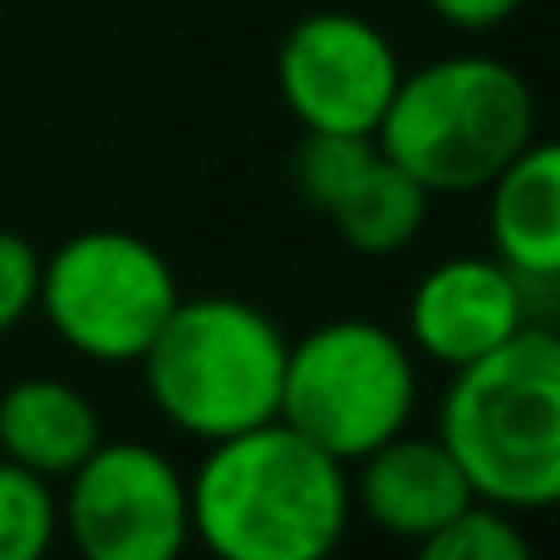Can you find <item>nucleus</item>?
Returning <instances> with one entry per match:
<instances>
[{
  "label": "nucleus",
  "mask_w": 560,
  "mask_h": 560,
  "mask_svg": "<svg viewBox=\"0 0 560 560\" xmlns=\"http://www.w3.org/2000/svg\"><path fill=\"white\" fill-rule=\"evenodd\" d=\"M374 143L433 197L482 192L536 143L532 84L492 55H447L404 69Z\"/></svg>",
  "instance_id": "nucleus-3"
},
{
  "label": "nucleus",
  "mask_w": 560,
  "mask_h": 560,
  "mask_svg": "<svg viewBox=\"0 0 560 560\" xmlns=\"http://www.w3.org/2000/svg\"><path fill=\"white\" fill-rule=\"evenodd\" d=\"M413 404V349L374 319H325L285 345L280 423L345 467L404 433Z\"/></svg>",
  "instance_id": "nucleus-5"
},
{
  "label": "nucleus",
  "mask_w": 560,
  "mask_h": 560,
  "mask_svg": "<svg viewBox=\"0 0 560 560\" xmlns=\"http://www.w3.org/2000/svg\"><path fill=\"white\" fill-rule=\"evenodd\" d=\"M354 467L359 477L349 482V497L364 506V516L378 532L398 536V541L418 546L477 502L457 457L438 438H413L408 428L378 443L374 453H364Z\"/></svg>",
  "instance_id": "nucleus-10"
},
{
  "label": "nucleus",
  "mask_w": 560,
  "mask_h": 560,
  "mask_svg": "<svg viewBox=\"0 0 560 560\" xmlns=\"http://www.w3.org/2000/svg\"><path fill=\"white\" fill-rule=\"evenodd\" d=\"M280 325L242 295L177 300L143 349V384L153 408L197 443H222L280 418L285 378Z\"/></svg>",
  "instance_id": "nucleus-4"
},
{
  "label": "nucleus",
  "mask_w": 560,
  "mask_h": 560,
  "mask_svg": "<svg viewBox=\"0 0 560 560\" xmlns=\"http://www.w3.org/2000/svg\"><path fill=\"white\" fill-rule=\"evenodd\" d=\"M536 290L551 285H526L497 256H447L413 285L408 339L433 364L463 369L532 325Z\"/></svg>",
  "instance_id": "nucleus-9"
},
{
  "label": "nucleus",
  "mask_w": 560,
  "mask_h": 560,
  "mask_svg": "<svg viewBox=\"0 0 560 560\" xmlns=\"http://www.w3.org/2000/svg\"><path fill=\"white\" fill-rule=\"evenodd\" d=\"M59 497V532L84 560H183L192 541L187 477L153 443H98Z\"/></svg>",
  "instance_id": "nucleus-7"
},
{
  "label": "nucleus",
  "mask_w": 560,
  "mask_h": 560,
  "mask_svg": "<svg viewBox=\"0 0 560 560\" xmlns=\"http://www.w3.org/2000/svg\"><path fill=\"white\" fill-rule=\"evenodd\" d=\"M187 502L212 560H329L354 512L349 467L280 418L207 443Z\"/></svg>",
  "instance_id": "nucleus-1"
},
{
  "label": "nucleus",
  "mask_w": 560,
  "mask_h": 560,
  "mask_svg": "<svg viewBox=\"0 0 560 560\" xmlns=\"http://www.w3.org/2000/svg\"><path fill=\"white\" fill-rule=\"evenodd\" d=\"M487 192L492 256L526 285L560 280V148L551 138L526 143Z\"/></svg>",
  "instance_id": "nucleus-11"
},
{
  "label": "nucleus",
  "mask_w": 560,
  "mask_h": 560,
  "mask_svg": "<svg viewBox=\"0 0 560 560\" xmlns=\"http://www.w3.org/2000/svg\"><path fill=\"white\" fill-rule=\"evenodd\" d=\"M374 158V138L354 133H305L290 158V177L295 192L305 197V207H315L319 217L335 212V202L359 183V173Z\"/></svg>",
  "instance_id": "nucleus-15"
},
{
  "label": "nucleus",
  "mask_w": 560,
  "mask_h": 560,
  "mask_svg": "<svg viewBox=\"0 0 560 560\" xmlns=\"http://www.w3.org/2000/svg\"><path fill=\"white\" fill-rule=\"evenodd\" d=\"M39 271L45 256L20 232H0V329L20 325L39 305Z\"/></svg>",
  "instance_id": "nucleus-17"
},
{
  "label": "nucleus",
  "mask_w": 560,
  "mask_h": 560,
  "mask_svg": "<svg viewBox=\"0 0 560 560\" xmlns=\"http://www.w3.org/2000/svg\"><path fill=\"white\" fill-rule=\"evenodd\" d=\"M413 560H536V556L512 512L472 502L463 516H453L433 536H423Z\"/></svg>",
  "instance_id": "nucleus-16"
},
{
  "label": "nucleus",
  "mask_w": 560,
  "mask_h": 560,
  "mask_svg": "<svg viewBox=\"0 0 560 560\" xmlns=\"http://www.w3.org/2000/svg\"><path fill=\"white\" fill-rule=\"evenodd\" d=\"M104 443L98 408L65 378H20L0 394V457L39 477H69Z\"/></svg>",
  "instance_id": "nucleus-12"
},
{
  "label": "nucleus",
  "mask_w": 560,
  "mask_h": 560,
  "mask_svg": "<svg viewBox=\"0 0 560 560\" xmlns=\"http://www.w3.org/2000/svg\"><path fill=\"white\" fill-rule=\"evenodd\" d=\"M404 79L394 39L354 10H315L280 39L276 84L305 133L374 138Z\"/></svg>",
  "instance_id": "nucleus-8"
},
{
  "label": "nucleus",
  "mask_w": 560,
  "mask_h": 560,
  "mask_svg": "<svg viewBox=\"0 0 560 560\" xmlns=\"http://www.w3.org/2000/svg\"><path fill=\"white\" fill-rule=\"evenodd\" d=\"M428 192L423 183L404 173L398 163H388L374 143V158L369 167L359 173V183L349 187L345 197L335 202L329 222H335L339 242L359 256H394L423 232V217H428Z\"/></svg>",
  "instance_id": "nucleus-13"
},
{
  "label": "nucleus",
  "mask_w": 560,
  "mask_h": 560,
  "mask_svg": "<svg viewBox=\"0 0 560 560\" xmlns=\"http://www.w3.org/2000/svg\"><path fill=\"white\" fill-rule=\"evenodd\" d=\"M423 5L453 30H497L512 15H522L526 0H423Z\"/></svg>",
  "instance_id": "nucleus-18"
},
{
  "label": "nucleus",
  "mask_w": 560,
  "mask_h": 560,
  "mask_svg": "<svg viewBox=\"0 0 560 560\" xmlns=\"http://www.w3.org/2000/svg\"><path fill=\"white\" fill-rule=\"evenodd\" d=\"M183 300L167 256L153 242L94 226L45 256L39 310L74 354L94 364H138Z\"/></svg>",
  "instance_id": "nucleus-6"
},
{
  "label": "nucleus",
  "mask_w": 560,
  "mask_h": 560,
  "mask_svg": "<svg viewBox=\"0 0 560 560\" xmlns=\"http://www.w3.org/2000/svg\"><path fill=\"white\" fill-rule=\"evenodd\" d=\"M59 541V497L49 477L0 457V560H49Z\"/></svg>",
  "instance_id": "nucleus-14"
},
{
  "label": "nucleus",
  "mask_w": 560,
  "mask_h": 560,
  "mask_svg": "<svg viewBox=\"0 0 560 560\" xmlns=\"http://www.w3.org/2000/svg\"><path fill=\"white\" fill-rule=\"evenodd\" d=\"M438 443L457 457L477 502L512 516L560 502V335L546 319L453 369Z\"/></svg>",
  "instance_id": "nucleus-2"
}]
</instances>
